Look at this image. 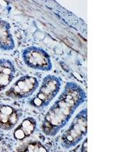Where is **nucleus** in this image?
<instances>
[{"instance_id": "f257e3e1", "label": "nucleus", "mask_w": 114, "mask_h": 152, "mask_svg": "<svg viewBox=\"0 0 114 152\" xmlns=\"http://www.w3.org/2000/svg\"><path fill=\"white\" fill-rule=\"evenodd\" d=\"M86 100L87 94L83 88L72 81L68 82L59 98L46 114L42 124L43 132L47 136H55Z\"/></svg>"}, {"instance_id": "f03ea898", "label": "nucleus", "mask_w": 114, "mask_h": 152, "mask_svg": "<svg viewBox=\"0 0 114 152\" xmlns=\"http://www.w3.org/2000/svg\"><path fill=\"white\" fill-rule=\"evenodd\" d=\"M88 133V109L81 110L61 138V144L65 149H70L78 145Z\"/></svg>"}, {"instance_id": "7ed1b4c3", "label": "nucleus", "mask_w": 114, "mask_h": 152, "mask_svg": "<svg viewBox=\"0 0 114 152\" xmlns=\"http://www.w3.org/2000/svg\"><path fill=\"white\" fill-rule=\"evenodd\" d=\"M62 86L60 78L53 75H47L43 79L38 93L29 101V104L36 108H45L58 94Z\"/></svg>"}, {"instance_id": "20e7f679", "label": "nucleus", "mask_w": 114, "mask_h": 152, "mask_svg": "<svg viewBox=\"0 0 114 152\" xmlns=\"http://www.w3.org/2000/svg\"><path fill=\"white\" fill-rule=\"evenodd\" d=\"M24 64L35 70L48 72L53 68L50 55L43 48L31 46L23 50L21 53Z\"/></svg>"}, {"instance_id": "39448f33", "label": "nucleus", "mask_w": 114, "mask_h": 152, "mask_svg": "<svg viewBox=\"0 0 114 152\" xmlns=\"http://www.w3.org/2000/svg\"><path fill=\"white\" fill-rule=\"evenodd\" d=\"M39 83V80L34 76L22 75L5 92V95L15 100L28 98L36 91Z\"/></svg>"}, {"instance_id": "423d86ee", "label": "nucleus", "mask_w": 114, "mask_h": 152, "mask_svg": "<svg viewBox=\"0 0 114 152\" xmlns=\"http://www.w3.org/2000/svg\"><path fill=\"white\" fill-rule=\"evenodd\" d=\"M20 113L6 104H0V129L9 131L18 124Z\"/></svg>"}, {"instance_id": "0eeeda50", "label": "nucleus", "mask_w": 114, "mask_h": 152, "mask_svg": "<svg viewBox=\"0 0 114 152\" xmlns=\"http://www.w3.org/2000/svg\"><path fill=\"white\" fill-rule=\"evenodd\" d=\"M16 73L14 63L7 59H0V91L5 90L12 82Z\"/></svg>"}, {"instance_id": "6e6552de", "label": "nucleus", "mask_w": 114, "mask_h": 152, "mask_svg": "<svg viewBox=\"0 0 114 152\" xmlns=\"http://www.w3.org/2000/svg\"><path fill=\"white\" fill-rule=\"evenodd\" d=\"M15 47L14 38L11 33V25L5 20H0V50L10 51Z\"/></svg>"}, {"instance_id": "1a4fd4ad", "label": "nucleus", "mask_w": 114, "mask_h": 152, "mask_svg": "<svg viewBox=\"0 0 114 152\" xmlns=\"http://www.w3.org/2000/svg\"><path fill=\"white\" fill-rule=\"evenodd\" d=\"M37 121L33 117H27L14 131V138L16 140L22 141L31 136L37 129Z\"/></svg>"}, {"instance_id": "9d476101", "label": "nucleus", "mask_w": 114, "mask_h": 152, "mask_svg": "<svg viewBox=\"0 0 114 152\" xmlns=\"http://www.w3.org/2000/svg\"><path fill=\"white\" fill-rule=\"evenodd\" d=\"M23 151L28 152H47V149L40 142H34L26 145Z\"/></svg>"}, {"instance_id": "9b49d317", "label": "nucleus", "mask_w": 114, "mask_h": 152, "mask_svg": "<svg viewBox=\"0 0 114 152\" xmlns=\"http://www.w3.org/2000/svg\"><path fill=\"white\" fill-rule=\"evenodd\" d=\"M87 141H88V139H85V142H84V143H83V145H82V147H81V151H87V148H87Z\"/></svg>"}]
</instances>
